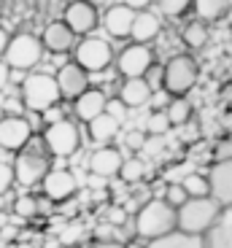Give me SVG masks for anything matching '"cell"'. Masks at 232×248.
<instances>
[{
    "instance_id": "cell-12",
    "label": "cell",
    "mask_w": 232,
    "mask_h": 248,
    "mask_svg": "<svg viewBox=\"0 0 232 248\" xmlns=\"http://www.w3.org/2000/svg\"><path fill=\"white\" fill-rule=\"evenodd\" d=\"M41 189H44V197L49 200V202H65V200H70L76 192H78V181H76V175L70 173V170H51L44 175V181H41Z\"/></svg>"
},
{
    "instance_id": "cell-20",
    "label": "cell",
    "mask_w": 232,
    "mask_h": 248,
    "mask_svg": "<svg viewBox=\"0 0 232 248\" xmlns=\"http://www.w3.org/2000/svg\"><path fill=\"white\" fill-rule=\"evenodd\" d=\"M159 32H162V25H159L157 14H151L149 8H138V11H135V19H132V30H130L132 41L151 44V41L159 38Z\"/></svg>"
},
{
    "instance_id": "cell-2",
    "label": "cell",
    "mask_w": 232,
    "mask_h": 248,
    "mask_svg": "<svg viewBox=\"0 0 232 248\" xmlns=\"http://www.w3.org/2000/svg\"><path fill=\"white\" fill-rule=\"evenodd\" d=\"M170 230H176V208L168 200H149L135 216V235L146 243Z\"/></svg>"
},
{
    "instance_id": "cell-27",
    "label": "cell",
    "mask_w": 232,
    "mask_h": 248,
    "mask_svg": "<svg viewBox=\"0 0 232 248\" xmlns=\"http://www.w3.org/2000/svg\"><path fill=\"white\" fill-rule=\"evenodd\" d=\"M181 186L186 189L189 197H205V194H211V184H208V173H189L184 175Z\"/></svg>"
},
{
    "instance_id": "cell-4",
    "label": "cell",
    "mask_w": 232,
    "mask_h": 248,
    "mask_svg": "<svg viewBox=\"0 0 232 248\" xmlns=\"http://www.w3.org/2000/svg\"><path fill=\"white\" fill-rule=\"evenodd\" d=\"M165 76H162V89L168 97H181L189 94L192 87L200 78V65L192 54H176L170 62H165Z\"/></svg>"
},
{
    "instance_id": "cell-40",
    "label": "cell",
    "mask_w": 232,
    "mask_h": 248,
    "mask_svg": "<svg viewBox=\"0 0 232 248\" xmlns=\"http://www.w3.org/2000/svg\"><path fill=\"white\" fill-rule=\"evenodd\" d=\"M124 3H127V6H132L135 11H138V8H146V6H149V0H124Z\"/></svg>"
},
{
    "instance_id": "cell-36",
    "label": "cell",
    "mask_w": 232,
    "mask_h": 248,
    "mask_svg": "<svg viewBox=\"0 0 232 248\" xmlns=\"http://www.w3.org/2000/svg\"><path fill=\"white\" fill-rule=\"evenodd\" d=\"M143 146H146V132L143 130H130L127 132V149L138 151V149H143Z\"/></svg>"
},
{
    "instance_id": "cell-14",
    "label": "cell",
    "mask_w": 232,
    "mask_h": 248,
    "mask_svg": "<svg viewBox=\"0 0 232 248\" xmlns=\"http://www.w3.org/2000/svg\"><path fill=\"white\" fill-rule=\"evenodd\" d=\"M208 184H211V197L219 205H232V156L216 159V165L208 170Z\"/></svg>"
},
{
    "instance_id": "cell-39",
    "label": "cell",
    "mask_w": 232,
    "mask_h": 248,
    "mask_svg": "<svg viewBox=\"0 0 232 248\" xmlns=\"http://www.w3.org/2000/svg\"><path fill=\"white\" fill-rule=\"evenodd\" d=\"M8 38H11V35H8V32H6V30H3V27H0V57L6 54V46H8Z\"/></svg>"
},
{
    "instance_id": "cell-8",
    "label": "cell",
    "mask_w": 232,
    "mask_h": 248,
    "mask_svg": "<svg viewBox=\"0 0 232 248\" xmlns=\"http://www.w3.org/2000/svg\"><path fill=\"white\" fill-rule=\"evenodd\" d=\"M73 57L76 62L81 65L89 73H100V70L111 68L113 62V49L106 38H94L92 32L89 35H81V41H76L73 46Z\"/></svg>"
},
{
    "instance_id": "cell-31",
    "label": "cell",
    "mask_w": 232,
    "mask_h": 248,
    "mask_svg": "<svg viewBox=\"0 0 232 248\" xmlns=\"http://www.w3.org/2000/svg\"><path fill=\"white\" fill-rule=\"evenodd\" d=\"M170 130V119H168V111H154L149 119H146V132L149 135H165Z\"/></svg>"
},
{
    "instance_id": "cell-16",
    "label": "cell",
    "mask_w": 232,
    "mask_h": 248,
    "mask_svg": "<svg viewBox=\"0 0 232 248\" xmlns=\"http://www.w3.org/2000/svg\"><path fill=\"white\" fill-rule=\"evenodd\" d=\"M132 19H135V8L127 6V3H113V6L103 14V27H106V32L111 38L124 41V38H130Z\"/></svg>"
},
{
    "instance_id": "cell-11",
    "label": "cell",
    "mask_w": 232,
    "mask_h": 248,
    "mask_svg": "<svg viewBox=\"0 0 232 248\" xmlns=\"http://www.w3.org/2000/svg\"><path fill=\"white\" fill-rule=\"evenodd\" d=\"M62 19H65V25H68L78 38L89 35L94 27L100 25V14H97L94 3H89V0H73V3L65 8Z\"/></svg>"
},
{
    "instance_id": "cell-1",
    "label": "cell",
    "mask_w": 232,
    "mask_h": 248,
    "mask_svg": "<svg viewBox=\"0 0 232 248\" xmlns=\"http://www.w3.org/2000/svg\"><path fill=\"white\" fill-rule=\"evenodd\" d=\"M51 168V154L49 149L41 143H27L25 149L16 151V162H14V178L16 184H22L25 189H32L44 181V175Z\"/></svg>"
},
{
    "instance_id": "cell-9",
    "label": "cell",
    "mask_w": 232,
    "mask_h": 248,
    "mask_svg": "<svg viewBox=\"0 0 232 248\" xmlns=\"http://www.w3.org/2000/svg\"><path fill=\"white\" fill-rule=\"evenodd\" d=\"M154 51H151L149 44H138L132 41L130 46L119 51L116 57V70L122 73V78H132V76H146V70L154 65Z\"/></svg>"
},
{
    "instance_id": "cell-6",
    "label": "cell",
    "mask_w": 232,
    "mask_h": 248,
    "mask_svg": "<svg viewBox=\"0 0 232 248\" xmlns=\"http://www.w3.org/2000/svg\"><path fill=\"white\" fill-rule=\"evenodd\" d=\"M44 146L49 149L51 156H73L81 146V132H78V124L70 122V119H54L51 124H46L44 135H41Z\"/></svg>"
},
{
    "instance_id": "cell-33",
    "label": "cell",
    "mask_w": 232,
    "mask_h": 248,
    "mask_svg": "<svg viewBox=\"0 0 232 248\" xmlns=\"http://www.w3.org/2000/svg\"><path fill=\"white\" fill-rule=\"evenodd\" d=\"M14 184H16V178H14V165L0 162V194H6Z\"/></svg>"
},
{
    "instance_id": "cell-21",
    "label": "cell",
    "mask_w": 232,
    "mask_h": 248,
    "mask_svg": "<svg viewBox=\"0 0 232 248\" xmlns=\"http://www.w3.org/2000/svg\"><path fill=\"white\" fill-rule=\"evenodd\" d=\"M151 94H154V89H151V84L143 78V76H132V78H124L119 87V94L116 97H122L127 103V108H140L146 106L151 100Z\"/></svg>"
},
{
    "instance_id": "cell-15",
    "label": "cell",
    "mask_w": 232,
    "mask_h": 248,
    "mask_svg": "<svg viewBox=\"0 0 232 248\" xmlns=\"http://www.w3.org/2000/svg\"><path fill=\"white\" fill-rule=\"evenodd\" d=\"M76 41H78V35H76L68 25H65V19L49 22V25H46V30H44V35H41L44 49L51 51V54H68V51H73Z\"/></svg>"
},
{
    "instance_id": "cell-7",
    "label": "cell",
    "mask_w": 232,
    "mask_h": 248,
    "mask_svg": "<svg viewBox=\"0 0 232 248\" xmlns=\"http://www.w3.org/2000/svg\"><path fill=\"white\" fill-rule=\"evenodd\" d=\"M44 51L46 49H44V44H41V38H35L32 32H16V35L8 38L3 60L8 62L11 70H32L38 62H41Z\"/></svg>"
},
{
    "instance_id": "cell-19",
    "label": "cell",
    "mask_w": 232,
    "mask_h": 248,
    "mask_svg": "<svg viewBox=\"0 0 232 248\" xmlns=\"http://www.w3.org/2000/svg\"><path fill=\"white\" fill-rule=\"evenodd\" d=\"M106 103H108V97H106V92H103V89L87 87L81 94H78V97L73 100V113H76V119H78V122L87 124L89 119H94L97 113L106 111Z\"/></svg>"
},
{
    "instance_id": "cell-29",
    "label": "cell",
    "mask_w": 232,
    "mask_h": 248,
    "mask_svg": "<svg viewBox=\"0 0 232 248\" xmlns=\"http://www.w3.org/2000/svg\"><path fill=\"white\" fill-rule=\"evenodd\" d=\"M146 175V165L138 159V156H130V159L122 162L119 168V178L127 181V184H135V181H140Z\"/></svg>"
},
{
    "instance_id": "cell-25",
    "label": "cell",
    "mask_w": 232,
    "mask_h": 248,
    "mask_svg": "<svg viewBox=\"0 0 232 248\" xmlns=\"http://www.w3.org/2000/svg\"><path fill=\"white\" fill-rule=\"evenodd\" d=\"M165 111H168L170 127H181V124H186L189 119H192V103L186 100V94H181V97H170V103L165 106Z\"/></svg>"
},
{
    "instance_id": "cell-35",
    "label": "cell",
    "mask_w": 232,
    "mask_h": 248,
    "mask_svg": "<svg viewBox=\"0 0 232 248\" xmlns=\"http://www.w3.org/2000/svg\"><path fill=\"white\" fill-rule=\"evenodd\" d=\"M162 76H165V68L154 62V65H151V68L146 70V76H143V78L151 84V89H162Z\"/></svg>"
},
{
    "instance_id": "cell-18",
    "label": "cell",
    "mask_w": 232,
    "mask_h": 248,
    "mask_svg": "<svg viewBox=\"0 0 232 248\" xmlns=\"http://www.w3.org/2000/svg\"><path fill=\"white\" fill-rule=\"evenodd\" d=\"M122 162H124V154L116 146L103 143V149H97L92 154V159H89V170L94 175H100V178H113V175H119Z\"/></svg>"
},
{
    "instance_id": "cell-17",
    "label": "cell",
    "mask_w": 232,
    "mask_h": 248,
    "mask_svg": "<svg viewBox=\"0 0 232 248\" xmlns=\"http://www.w3.org/2000/svg\"><path fill=\"white\" fill-rule=\"evenodd\" d=\"M202 243L208 248H232V205H221L216 221L202 235Z\"/></svg>"
},
{
    "instance_id": "cell-34",
    "label": "cell",
    "mask_w": 232,
    "mask_h": 248,
    "mask_svg": "<svg viewBox=\"0 0 232 248\" xmlns=\"http://www.w3.org/2000/svg\"><path fill=\"white\" fill-rule=\"evenodd\" d=\"M106 111L111 113L113 119H119V122H124V119H127V103H124L122 97H111V100L106 103Z\"/></svg>"
},
{
    "instance_id": "cell-13",
    "label": "cell",
    "mask_w": 232,
    "mask_h": 248,
    "mask_svg": "<svg viewBox=\"0 0 232 248\" xmlns=\"http://www.w3.org/2000/svg\"><path fill=\"white\" fill-rule=\"evenodd\" d=\"M54 78H57V87H60L62 100H70V103H73V100L89 87V70H84L76 60L73 62H65L62 68L57 70Z\"/></svg>"
},
{
    "instance_id": "cell-24",
    "label": "cell",
    "mask_w": 232,
    "mask_h": 248,
    "mask_svg": "<svg viewBox=\"0 0 232 248\" xmlns=\"http://www.w3.org/2000/svg\"><path fill=\"white\" fill-rule=\"evenodd\" d=\"M192 11L202 22H219L230 14V0H192Z\"/></svg>"
},
{
    "instance_id": "cell-5",
    "label": "cell",
    "mask_w": 232,
    "mask_h": 248,
    "mask_svg": "<svg viewBox=\"0 0 232 248\" xmlns=\"http://www.w3.org/2000/svg\"><path fill=\"white\" fill-rule=\"evenodd\" d=\"M60 100H62V94H60V87H57L54 76L30 73L22 81V103H25L27 111L46 113V111H51Z\"/></svg>"
},
{
    "instance_id": "cell-38",
    "label": "cell",
    "mask_w": 232,
    "mask_h": 248,
    "mask_svg": "<svg viewBox=\"0 0 232 248\" xmlns=\"http://www.w3.org/2000/svg\"><path fill=\"white\" fill-rule=\"evenodd\" d=\"M227 156H232V140L221 143L219 149H216V159H227Z\"/></svg>"
},
{
    "instance_id": "cell-28",
    "label": "cell",
    "mask_w": 232,
    "mask_h": 248,
    "mask_svg": "<svg viewBox=\"0 0 232 248\" xmlns=\"http://www.w3.org/2000/svg\"><path fill=\"white\" fill-rule=\"evenodd\" d=\"M14 213L19 218H35L41 213V200L32 197V194H22V197L14 200Z\"/></svg>"
},
{
    "instance_id": "cell-10",
    "label": "cell",
    "mask_w": 232,
    "mask_h": 248,
    "mask_svg": "<svg viewBox=\"0 0 232 248\" xmlns=\"http://www.w3.org/2000/svg\"><path fill=\"white\" fill-rule=\"evenodd\" d=\"M32 140V127L25 116H3L0 119V149L14 151L25 149Z\"/></svg>"
},
{
    "instance_id": "cell-32",
    "label": "cell",
    "mask_w": 232,
    "mask_h": 248,
    "mask_svg": "<svg viewBox=\"0 0 232 248\" xmlns=\"http://www.w3.org/2000/svg\"><path fill=\"white\" fill-rule=\"evenodd\" d=\"M165 200H168L173 208H178V205H184L189 200V194H186V189H184L181 184H170L168 192H165Z\"/></svg>"
},
{
    "instance_id": "cell-3",
    "label": "cell",
    "mask_w": 232,
    "mask_h": 248,
    "mask_svg": "<svg viewBox=\"0 0 232 248\" xmlns=\"http://www.w3.org/2000/svg\"><path fill=\"white\" fill-rule=\"evenodd\" d=\"M221 205L216 202L211 194L205 197H189L184 205L176 208V227L192 235H205L211 230V224L216 221Z\"/></svg>"
},
{
    "instance_id": "cell-41",
    "label": "cell",
    "mask_w": 232,
    "mask_h": 248,
    "mask_svg": "<svg viewBox=\"0 0 232 248\" xmlns=\"http://www.w3.org/2000/svg\"><path fill=\"white\" fill-rule=\"evenodd\" d=\"M3 227H8V213L6 211H0V230H3Z\"/></svg>"
},
{
    "instance_id": "cell-30",
    "label": "cell",
    "mask_w": 232,
    "mask_h": 248,
    "mask_svg": "<svg viewBox=\"0 0 232 248\" xmlns=\"http://www.w3.org/2000/svg\"><path fill=\"white\" fill-rule=\"evenodd\" d=\"M159 6V11L170 19H181L192 11V0H154Z\"/></svg>"
},
{
    "instance_id": "cell-37",
    "label": "cell",
    "mask_w": 232,
    "mask_h": 248,
    "mask_svg": "<svg viewBox=\"0 0 232 248\" xmlns=\"http://www.w3.org/2000/svg\"><path fill=\"white\" fill-rule=\"evenodd\" d=\"M8 78H11V68H8V62L0 57V92L8 87Z\"/></svg>"
},
{
    "instance_id": "cell-23",
    "label": "cell",
    "mask_w": 232,
    "mask_h": 248,
    "mask_svg": "<svg viewBox=\"0 0 232 248\" xmlns=\"http://www.w3.org/2000/svg\"><path fill=\"white\" fill-rule=\"evenodd\" d=\"M151 248H202V235H192V232H184V230H170L165 232L162 237H154L149 240Z\"/></svg>"
},
{
    "instance_id": "cell-22",
    "label": "cell",
    "mask_w": 232,
    "mask_h": 248,
    "mask_svg": "<svg viewBox=\"0 0 232 248\" xmlns=\"http://www.w3.org/2000/svg\"><path fill=\"white\" fill-rule=\"evenodd\" d=\"M122 122L119 119H113L108 111L97 113L94 119H89L87 122V130H89V138L97 143H111L113 138H116V132H119Z\"/></svg>"
},
{
    "instance_id": "cell-26",
    "label": "cell",
    "mask_w": 232,
    "mask_h": 248,
    "mask_svg": "<svg viewBox=\"0 0 232 248\" xmlns=\"http://www.w3.org/2000/svg\"><path fill=\"white\" fill-rule=\"evenodd\" d=\"M208 22H202V19L195 16V22H189L186 27H184V44L189 46V49H202V46L208 44Z\"/></svg>"
}]
</instances>
